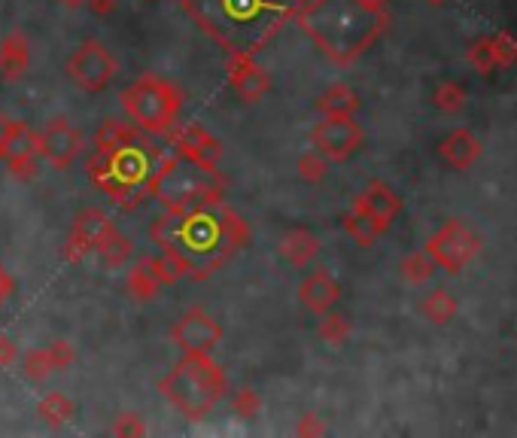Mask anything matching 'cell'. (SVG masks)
<instances>
[{
    "mask_svg": "<svg viewBox=\"0 0 517 438\" xmlns=\"http://www.w3.org/2000/svg\"><path fill=\"white\" fill-rule=\"evenodd\" d=\"M150 237L161 246V253L183 262L192 280H207L250 241V228L241 214L216 201L180 216H159L150 228Z\"/></svg>",
    "mask_w": 517,
    "mask_h": 438,
    "instance_id": "obj_1",
    "label": "cell"
},
{
    "mask_svg": "<svg viewBox=\"0 0 517 438\" xmlns=\"http://www.w3.org/2000/svg\"><path fill=\"white\" fill-rule=\"evenodd\" d=\"M183 13L229 55H256L298 16V0H180Z\"/></svg>",
    "mask_w": 517,
    "mask_h": 438,
    "instance_id": "obj_2",
    "label": "cell"
},
{
    "mask_svg": "<svg viewBox=\"0 0 517 438\" xmlns=\"http://www.w3.org/2000/svg\"><path fill=\"white\" fill-rule=\"evenodd\" d=\"M298 22L332 61L347 64L377 36L384 13L377 0H311L298 6Z\"/></svg>",
    "mask_w": 517,
    "mask_h": 438,
    "instance_id": "obj_3",
    "label": "cell"
},
{
    "mask_svg": "<svg viewBox=\"0 0 517 438\" xmlns=\"http://www.w3.org/2000/svg\"><path fill=\"white\" fill-rule=\"evenodd\" d=\"M165 152L168 150L147 141H134L116 150H95L86 162V173L113 204L134 210L143 198H150L152 173Z\"/></svg>",
    "mask_w": 517,
    "mask_h": 438,
    "instance_id": "obj_4",
    "label": "cell"
},
{
    "mask_svg": "<svg viewBox=\"0 0 517 438\" xmlns=\"http://www.w3.org/2000/svg\"><path fill=\"white\" fill-rule=\"evenodd\" d=\"M159 392L183 417L202 420L225 399L229 378L211 353H183V360L159 381Z\"/></svg>",
    "mask_w": 517,
    "mask_h": 438,
    "instance_id": "obj_5",
    "label": "cell"
},
{
    "mask_svg": "<svg viewBox=\"0 0 517 438\" xmlns=\"http://www.w3.org/2000/svg\"><path fill=\"white\" fill-rule=\"evenodd\" d=\"M222 189L225 186H222L220 173L195 168V164H189L186 159H180L177 152H165L156 173H152L150 198L161 201V204H165V214L180 216L192 207L222 201Z\"/></svg>",
    "mask_w": 517,
    "mask_h": 438,
    "instance_id": "obj_6",
    "label": "cell"
},
{
    "mask_svg": "<svg viewBox=\"0 0 517 438\" xmlns=\"http://www.w3.org/2000/svg\"><path fill=\"white\" fill-rule=\"evenodd\" d=\"M122 110L143 134L165 137L183 110V91L156 73H143L122 91Z\"/></svg>",
    "mask_w": 517,
    "mask_h": 438,
    "instance_id": "obj_7",
    "label": "cell"
},
{
    "mask_svg": "<svg viewBox=\"0 0 517 438\" xmlns=\"http://www.w3.org/2000/svg\"><path fill=\"white\" fill-rule=\"evenodd\" d=\"M116 70H119V61H116V55L107 49L101 40H83L67 58L70 82H74L77 89L88 91V95L104 91L110 86Z\"/></svg>",
    "mask_w": 517,
    "mask_h": 438,
    "instance_id": "obj_8",
    "label": "cell"
},
{
    "mask_svg": "<svg viewBox=\"0 0 517 438\" xmlns=\"http://www.w3.org/2000/svg\"><path fill=\"white\" fill-rule=\"evenodd\" d=\"M37 146L40 159H47V164H52L56 171H70L86 150V137L65 116H56L37 131Z\"/></svg>",
    "mask_w": 517,
    "mask_h": 438,
    "instance_id": "obj_9",
    "label": "cell"
},
{
    "mask_svg": "<svg viewBox=\"0 0 517 438\" xmlns=\"http://www.w3.org/2000/svg\"><path fill=\"white\" fill-rule=\"evenodd\" d=\"M171 143L180 159H186L195 168H204L211 173H220L222 162V143L207 131L204 125H183V128H171Z\"/></svg>",
    "mask_w": 517,
    "mask_h": 438,
    "instance_id": "obj_10",
    "label": "cell"
},
{
    "mask_svg": "<svg viewBox=\"0 0 517 438\" xmlns=\"http://www.w3.org/2000/svg\"><path fill=\"white\" fill-rule=\"evenodd\" d=\"M171 341L183 353H213V347L222 341V326L207 310L192 308L171 328Z\"/></svg>",
    "mask_w": 517,
    "mask_h": 438,
    "instance_id": "obj_11",
    "label": "cell"
},
{
    "mask_svg": "<svg viewBox=\"0 0 517 438\" xmlns=\"http://www.w3.org/2000/svg\"><path fill=\"white\" fill-rule=\"evenodd\" d=\"M110 216L104 214L101 207H86L83 214H77L74 225H70L67 244H65V256L67 262H83L88 253L98 250V244L110 235Z\"/></svg>",
    "mask_w": 517,
    "mask_h": 438,
    "instance_id": "obj_12",
    "label": "cell"
},
{
    "mask_svg": "<svg viewBox=\"0 0 517 438\" xmlns=\"http://www.w3.org/2000/svg\"><path fill=\"white\" fill-rule=\"evenodd\" d=\"M37 131L25 122H10V131H6L4 141V159L0 162H6V168H10L16 180H34L37 177Z\"/></svg>",
    "mask_w": 517,
    "mask_h": 438,
    "instance_id": "obj_13",
    "label": "cell"
},
{
    "mask_svg": "<svg viewBox=\"0 0 517 438\" xmlns=\"http://www.w3.org/2000/svg\"><path fill=\"white\" fill-rule=\"evenodd\" d=\"M311 141L316 146V152L326 155V159L344 162L359 146L362 134L347 116H326L323 122L311 131Z\"/></svg>",
    "mask_w": 517,
    "mask_h": 438,
    "instance_id": "obj_14",
    "label": "cell"
},
{
    "mask_svg": "<svg viewBox=\"0 0 517 438\" xmlns=\"http://www.w3.org/2000/svg\"><path fill=\"white\" fill-rule=\"evenodd\" d=\"M225 73H229V86L234 89V95H238L243 104H256L271 89L268 70L262 68V64H256V58H250V55H229Z\"/></svg>",
    "mask_w": 517,
    "mask_h": 438,
    "instance_id": "obj_15",
    "label": "cell"
},
{
    "mask_svg": "<svg viewBox=\"0 0 517 438\" xmlns=\"http://www.w3.org/2000/svg\"><path fill=\"white\" fill-rule=\"evenodd\" d=\"M31 68V43L19 27L0 40V79L4 82H19Z\"/></svg>",
    "mask_w": 517,
    "mask_h": 438,
    "instance_id": "obj_16",
    "label": "cell"
},
{
    "mask_svg": "<svg viewBox=\"0 0 517 438\" xmlns=\"http://www.w3.org/2000/svg\"><path fill=\"white\" fill-rule=\"evenodd\" d=\"M338 283L332 280L329 271H314L311 277L302 280V287H298V301L311 310V314H326L335 301H338Z\"/></svg>",
    "mask_w": 517,
    "mask_h": 438,
    "instance_id": "obj_17",
    "label": "cell"
},
{
    "mask_svg": "<svg viewBox=\"0 0 517 438\" xmlns=\"http://www.w3.org/2000/svg\"><path fill=\"white\" fill-rule=\"evenodd\" d=\"M316 250H320V244H316V237L307 232V228H289V232L280 237V256H284L289 265H295V268H305L316 256Z\"/></svg>",
    "mask_w": 517,
    "mask_h": 438,
    "instance_id": "obj_18",
    "label": "cell"
},
{
    "mask_svg": "<svg viewBox=\"0 0 517 438\" xmlns=\"http://www.w3.org/2000/svg\"><path fill=\"white\" fill-rule=\"evenodd\" d=\"M92 141H95V150H116V146L143 141V131L138 125L122 122V119H104V122L98 125Z\"/></svg>",
    "mask_w": 517,
    "mask_h": 438,
    "instance_id": "obj_19",
    "label": "cell"
},
{
    "mask_svg": "<svg viewBox=\"0 0 517 438\" xmlns=\"http://www.w3.org/2000/svg\"><path fill=\"white\" fill-rule=\"evenodd\" d=\"M125 289H129V296L134 301L156 298V292L161 289V283L156 280V274H152V268H150V256H143V259L129 271V277H125Z\"/></svg>",
    "mask_w": 517,
    "mask_h": 438,
    "instance_id": "obj_20",
    "label": "cell"
},
{
    "mask_svg": "<svg viewBox=\"0 0 517 438\" xmlns=\"http://www.w3.org/2000/svg\"><path fill=\"white\" fill-rule=\"evenodd\" d=\"M37 414L43 417V423L65 426V423H70V417L77 414V405H74V399L65 396V392H47L37 405Z\"/></svg>",
    "mask_w": 517,
    "mask_h": 438,
    "instance_id": "obj_21",
    "label": "cell"
},
{
    "mask_svg": "<svg viewBox=\"0 0 517 438\" xmlns=\"http://www.w3.org/2000/svg\"><path fill=\"white\" fill-rule=\"evenodd\" d=\"M131 250H134V241L131 237H125L122 232H116V225H113L110 235L98 244L95 253L101 256V262L107 265V268H119V265H125V259L131 256Z\"/></svg>",
    "mask_w": 517,
    "mask_h": 438,
    "instance_id": "obj_22",
    "label": "cell"
},
{
    "mask_svg": "<svg viewBox=\"0 0 517 438\" xmlns=\"http://www.w3.org/2000/svg\"><path fill=\"white\" fill-rule=\"evenodd\" d=\"M52 371H56V365H52L49 347H37V350L25 353V360H22V378L25 381L40 383V381H47Z\"/></svg>",
    "mask_w": 517,
    "mask_h": 438,
    "instance_id": "obj_23",
    "label": "cell"
},
{
    "mask_svg": "<svg viewBox=\"0 0 517 438\" xmlns=\"http://www.w3.org/2000/svg\"><path fill=\"white\" fill-rule=\"evenodd\" d=\"M316 110L326 116H350L353 110H357V98H353L347 89L335 86V89L326 91L320 100H316Z\"/></svg>",
    "mask_w": 517,
    "mask_h": 438,
    "instance_id": "obj_24",
    "label": "cell"
},
{
    "mask_svg": "<svg viewBox=\"0 0 517 438\" xmlns=\"http://www.w3.org/2000/svg\"><path fill=\"white\" fill-rule=\"evenodd\" d=\"M232 408H234V414H238V417H243V420H253V417H259V411H262V399H259V392H256V390L241 387L238 392H234Z\"/></svg>",
    "mask_w": 517,
    "mask_h": 438,
    "instance_id": "obj_25",
    "label": "cell"
},
{
    "mask_svg": "<svg viewBox=\"0 0 517 438\" xmlns=\"http://www.w3.org/2000/svg\"><path fill=\"white\" fill-rule=\"evenodd\" d=\"M147 433V423H143V417L140 414H134V411H125V414L116 417V423H113V435H143Z\"/></svg>",
    "mask_w": 517,
    "mask_h": 438,
    "instance_id": "obj_26",
    "label": "cell"
},
{
    "mask_svg": "<svg viewBox=\"0 0 517 438\" xmlns=\"http://www.w3.org/2000/svg\"><path fill=\"white\" fill-rule=\"evenodd\" d=\"M298 173H302V180H307V182L323 180L326 162L320 159V152H305L302 159H298Z\"/></svg>",
    "mask_w": 517,
    "mask_h": 438,
    "instance_id": "obj_27",
    "label": "cell"
},
{
    "mask_svg": "<svg viewBox=\"0 0 517 438\" xmlns=\"http://www.w3.org/2000/svg\"><path fill=\"white\" fill-rule=\"evenodd\" d=\"M49 356H52V365H56V371H65V369H70V365L77 362V350L67 341H52L49 344Z\"/></svg>",
    "mask_w": 517,
    "mask_h": 438,
    "instance_id": "obj_28",
    "label": "cell"
},
{
    "mask_svg": "<svg viewBox=\"0 0 517 438\" xmlns=\"http://www.w3.org/2000/svg\"><path fill=\"white\" fill-rule=\"evenodd\" d=\"M347 335V323H344V317H326L320 323V338L326 341H341V338Z\"/></svg>",
    "mask_w": 517,
    "mask_h": 438,
    "instance_id": "obj_29",
    "label": "cell"
},
{
    "mask_svg": "<svg viewBox=\"0 0 517 438\" xmlns=\"http://www.w3.org/2000/svg\"><path fill=\"white\" fill-rule=\"evenodd\" d=\"M16 360H19V344L13 338L0 335V369H10Z\"/></svg>",
    "mask_w": 517,
    "mask_h": 438,
    "instance_id": "obj_30",
    "label": "cell"
},
{
    "mask_svg": "<svg viewBox=\"0 0 517 438\" xmlns=\"http://www.w3.org/2000/svg\"><path fill=\"white\" fill-rule=\"evenodd\" d=\"M13 292H16V277L10 271H6V265L0 262V308L6 305V301L13 298Z\"/></svg>",
    "mask_w": 517,
    "mask_h": 438,
    "instance_id": "obj_31",
    "label": "cell"
},
{
    "mask_svg": "<svg viewBox=\"0 0 517 438\" xmlns=\"http://www.w3.org/2000/svg\"><path fill=\"white\" fill-rule=\"evenodd\" d=\"M86 4L95 16H110L113 9L119 6V0H86Z\"/></svg>",
    "mask_w": 517,
    "mask_h": 438,
    "instance_id": "obj_32",
    "label": "cell"
},
{
    "mask_svg": "<svg viewBox=\"0 0 517 438\" xmlns=\"http://www.w3.org/2000/svg\"><path fill=\"white\" fill-rule=\"evenodd\" d=\"M10 122H13V119L0 110V159H4V141H6V131H10Z\"/></svg>",
    "mask_w": 517,
    "mask_h": 438,
    "instance_id": "obj_33",
    "label": "cell"
},
{
    "mask_svg": "<svg viewBox=\"0 0 517 438\" xmlns=\"http://www.w3.org/2000/svg\"><path fill=\"white\" fill-rule=\"evenodd\" d=\"M298 433H323V423L320 426H314V414H305V420L298 423Z\"/></svg>",
    "mask_w": 517,
    "mask_h": 438,
    "instance_id": "obj_34",
    "label": "cell"
},
{
    "mask_svg": "<svg viewBox=\"0 0 517 438\" xmlns=\"http://www.w3.org/2000/svg\"><path fill=\"white\" fill-rule=\"evenodd\" d=\"M58 4L65 9H79V6H86V0H58Z\"/></svg>",
    "mask_w": 517,
    "mask_h": 438,
    "instance_id": "obj_35",
    "label": "cell"
},
{
    "mask_svg": "<svg viewBox=\"0 0 517 438\" xmlns=\"http://www.w3.org/2000/svg\"><path fill=\"white\" fill-rule=\"evenodd\" d=\"M147 4H152V0H147Z\"/></svg>",
    "mask_w": 517,
    "mask_h": 438,
    "instance_id": "obj_36",
    "label": "cell"
}]
</instances>
